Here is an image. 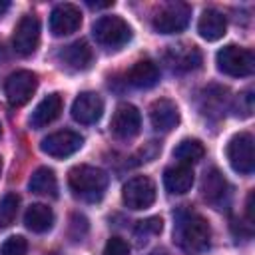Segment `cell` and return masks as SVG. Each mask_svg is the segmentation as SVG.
<instances>
[{
	"instance_id": "cell-1",
	"label": "cell",
	"mask_w": 255,
	"mask_h": 255,
	"mask_svg": "<svg viewBox=\"0 0 255 255\" xmlns=\"http://www.w3.org/2000/svg\"><path fill=\"white\" fill-rule=\"evenodd\" d=\"M173 241L187 255H199L207 251L211 243V229L205 217L191 209H177L173 215Z\"/></svg>"
},
{
	"instance_id": "cell-2",
	"label": "cell",
	"mask_w": 255,
	"mask_h": 255,
	"mask_svg": "<svg viewBox=\"0 0 255 255\" xmlns=\"http://www.w3.org/2000/svg\"><path fill=\"white\" fill-rule=\"evenodd\" d=\"M68 185L76 197L84 201H98L108 187V173L94 165H76L68 173Z\"/></svg>"
},
{
	"instance_id": "cell-3",
	"label": "cell",
	"mask_w": 255,
	"mask_h": 255,
	"mask_svg": "<svg viewBox=\"0 0 255 255\" xmlns=\"http://www.w3.org/2000/svg\"><path fill=\"white\" fill-rule=\"evenodd\" d=\"M217 68L219 72L231 76V78H243V76H251L255 70V56L251 50L229 44L223 46L217 52Z\"/></svg>"
},
{
	"instance_id": "cell-4",
	"label": "cell",
	"mask_w": 255,
	"mask_h": 255,
	"mask_svg": "<svg viewBox=\"0 0 255 255\" xmlns=\"http://www.w3.org/2000/svg\"><path fill=\"white\" fill-rule=\"evenodd\" d=\"M92 34L98 44H102L106 48H120L129 42L131 28L120 16H102L94 22Z\"/></svg>"
},
{
	"instance_id": "cell-5",
	"label": "cell",
	"mask_w": 255,
	"mask_h": 255,
	"mask_svg": "<svg viewBox=\"0 0 255 255\" xmlns=\"http://www.w3.org/2000/svg\"><path fill=\"white\" fill-rule=\"evenodd\" d=\"M191 18V8L185 2H169L159 8L153 16V30L159 34H177L187 28Z\"/></svg>"
},
{
	"instance_id": "cell-6",
	"label": "cell",
	"mask_w": 255,
	"mask_h": 255,
	"mask_svg": "<svg viewBox=\"0 0 255 255\" xmlns=\"http://www.w3.org/2000/svg\"><path fill=\"white\" fill-rule=\"evenodd\" d=\"M227 159L237 173L249 175L255 169V151H253V135L249 131L235 133L227 143Z\"/></svg>"
},
{
	"instance_id": "cell-7",
	"label": "cell",
	"mask_w": 255,
	"mask_h": 255,
	"mask_svg": "<svg viewBox=\"0 0 255 255\" xmlns=\"http://www.w3.org/2000/svg\"><path fill=\"white\" fill-rule=\"evenodd\" d=\"M122 199H124L126 207H129L133 211L147 209L155 201V183L147 175H135L124 185Z\"/></svg>"
},
{
	"instance_id": "cell-8",
	"label": "cell",
	"mask_w": 255,
	"mask_h": 255,
	"mask_svg": "<svg viewBox=\"0 0 255 255\" xmlns=\"http://www.w3.org/2000/svg\"><path fill=\"white\" fill-rule=\"evenodd\" d=\"M36 86H38V76L34 72H30V70H18L4 84L6 100L10 102V106L20 108V106H24V104L30 102V98L36 92Z\"/></svg>"
},
{
	"instance_id": "cell-9",
	"label": "cell",
	"mask_w": 255,
	"mask_h": 255,
	"mask_svg": "<svg viewBox=\"0 0 255 255\" xmlns=\"http://www.w3.org/2000/svg\"><path fill=\"white\" fill-rule=\"evenodd\" d=\"M82 145H84V137L78 131L60 129V131H54V133L46 135L40 143V149L50 157L62 159V157H68V155L76 153Z\"/></svg>"
},
{
	"instance_id": "cell-10",
	"label": "cell",
	"mask_w": 255,
	"mask_h": 255,
	"mask_svg": "<svg viewBox=\"0 0 255 255\" xmlns=\"http://www.w3.org/2000/svg\"><path fill=\"white\" fill-rule=\"evenodd\" d=\"M12 44L20 56H32L36 52V48L40 44V22L36 16L28 14V16L20 18V22L14 28Z\"/></svg>"
},
{
	"instance_id": "cell-11",
	"label": "cell",
	"mask_w": 255,
	"mask_h": 255,
	"mask_svg": "<svg viewBox=\"0 0 255 255\" xmlns=\"http://www.w3.org/2000/svg\"><path fill=\"white\" fill-rule=\"evenodd\" d=\"M110 128H112V133L118 139H131V137H135L139 133V128H141V116H139L137 108L131 106V104L118 106V110L114 112Z\"/></svg>"
},
{
	"instance_id": "cell-12",
	"label": "cell",
	"mask_w": 255,
	"mask_h": 255,
	"mask_svg": "<svg viewBox=\"0 0 255 255\" xmlns=\"http://www.w3.org/2000/svg\"><path fill=\"white\" fill-rule=\"evenodd\" d=\"M82 26V12L74 4H58L50 14V32L54 36L74 34Z\"/></svg>"
},
{
	"instance_id": "cell-13",
	"label": "cell",
	"mask_w": 255,
	"mask_h": 255,
	"mask_svg": "<svg viewBox=\"0 0 255 255\" xmlns=\"http://www.w3.org/2000/svg\"><path fill=\"white\" fill-rule=\"evenodd\" d=\"M201 195L207 203H211L217 209H223V205L229 203L231 197V187L227 183V179L217 171V169H209L203 175L201 181Z\"/></svg>"
},
{
	"instance_id": "cell-14",
	"label": "cell",
	"mask_w": 255,
	"mask_h": 255,
	"mask_svg": "<svg viewBox=\"0 0 255 255\" xmlns=\"http://www.w3.org/2000/svg\"><path fill=\"white\" fill-rule=\"evenodd\" d=\"M104 114V102L96 92H82L72 104V118L84 126L96 124Z\"/></svg>"
},
{
	"instance_id": "cell-15",
	"label": "cell",
	"mask_w": 255,
	"mask_h": 255,
	"mask_svg": "<svg viewBox=\"0 0 255 255\" xmlns=\"http://www.w3.org/2000/svg\"><path fill=\"white\" fill-rule=\"evenodd\" d=\"M149 122L155 131H171L179 124V110L167 98L155 100L149 108Z\"/></svg>"
},
{
	"instance_id": "cell-16",
	"label": "cell",
	"mask_w": 255,
	"mask_h": 255,
	"mask_svg": "<svg viewBox=\"0 0 255 255\" xmlns=\"http://www.w3.org/2000/svg\"><path fill=\"white\" fill-rule=\"evenodd\" d=\"M163 185L169 193H175V195H181V193H187L193 185V169L191 165H183V163H177V165H171L163 171Z\"/></svg>"
},
{
	"instance_id": "cell-17",
	"label": "cell",
	"mask_w": 255,
	"mask_h": 255,
	"mask_svg": "<svg viewBox=\"0 0 255 255\" xmlns=\"http://www.w3.org/2000/svg\"><path fill=\"white\" fill-rule=\"evenodd\" d=\"M169 64L177 72H191L197 70L201 64V52L191 44H179L169 48Z\"/></svg>"
},
{
	"instance_id": "cell-18",
	"label": "cell",
	"mask_w": 255,
	"mask_h": 255,
	"mask_svg": "<svg viewBox=\"0 0 255 255\" xmlns=\"http://www.w3.org/2000/svg\"><path fill=\"white\" fill-rule=\"evenodd\" d=\"M225 30H227V20H225V16H223L219 10H213V8L205 10V12L201 14L199 22H197V32H199V36H201L203 40H207V42H215V40L223 38V36H225Z\"/></svg>"
},
{
	"instance_id": "cell-19",
	"label": "cell",
	"mask_w": 255,
	"mask_h": 255,
	"mask_svg": "<svg viewBox=\"0 0 255 255\" xmlns=\"http://www.w3.org/2000/svg\"><path fill=\"white\" fill-rule=\"evenodd\" d=\"M60 112H62V96H60V94H50V96H46V98L36 106V110L32 112V116H30V126L36 128V129H40V128L52 124V122L60 116Z\"/></svg>"
},
{
	"instance_id": "cell-20",
	"label": "cell",
	"mask_w": 255,
	"mask_h": 255,
	"mask_svg": "<svg viewBox=\"0 0 255 255\" xmlns=\"http://www.w3.org/2000/svg\"><path fill=\"white\" fill-rule=\"evenodd\" d=\"M157 80H159V68L151 60H139L128 72V82L141 90L153 88L157 84Z\"/></svg>"
},
{
	"instance_id": "cell-21",
	"label": "cell",
	"mask_w": 255,
	"mask_h": 255,
	"mask_svg": "<svg viewBox=\"0 0 255 255\" xmlns=\"http://www.w3.org/2000/svg\"><path fill=\"white\" fill-rule=\"evenodd\" d=\"M24 223L34 233H46L54 225V213L44 203H32L24 213Z\"/></svg>"
},
{
	"instance_id": "cell-22",
	"label": "cell",
	"mask_w": 255,
	"mask_h": 255,
	"mask_svg": "<svg viewBox=\"0 0 255 255\" xmlns=\"http://www.w3.org/2000/svg\"><path fill=\"white\" fill-rule=\"evenodd\" d=\"M60 56H62V60H64L72 70H86V68H90V64H92V60H94L92 48H90L88 42H84V40H78V42L66 46Z\"/></svg>"
},
{
	"instance_id": "cell-23",
	"label": "cell",
	"mask_w": 255,
	"mask_h": 255,
	"mask_svg": "<svg viewBox=\"0 0 255 255\" xmlns=\"http://www.w3.org/2000/svg\"><path fill=\"white\" fill-rule=\"evenodd\" d=\"M28 189L36 195H50V197H56V191H58V181H56V175L50 167H38L30 181H28Z\"/></svg>"
},
{
	"instance_id": "cell-24",
	"label": "cell",
	"mask_w": 255,
	"mask_h": 255,
	"mask_svg": "<svg viewBox=\"0 0 255 255\" xmlns=\"http://www.w3.org/2000/svg\"><path fill=\"white\" fill-rule=\"evenodd\" d=\"M203 155H205V147L199 139H181L173 149V157L183 165H191L199 161Z\"/></svg>"
},
{
	"instance_id": "cell-25",
	"label": "cell",
	"mask_w": 255,
	"mask_h": 255,
	"mask_svg": "<svg viewBox=\"0 0 255 255\" xmlns=\"http://www.w3.org/2000/svg\"><path fill=\"white\" fill-rule=\"evenodd\" d=\"M161 227H163L161 217H147V219H141V221H137V225L133 227V239L137 241V245H145L151 237H155V235L161 233Z\"/></svg>"
},
{
	"instance_id": "cell-26",
	"label": "cell",
	"mask_w": 255,
	"mask_h": 255,
	"mask_svg": "<svg viewBox=\"0 0 255 255\" xmlns=\"http://www.w3.org/2000/svg\"><path fill=\"white\" fill-rule=\"evenodd\" d=\"M18 205H20V197L16 193H6L0 199V229L10 227L16 219L18 213Z\"/></svg>"
},
{
	"instance_id": "cell-27",
	"label": "cell",
	"mask_w": 255,
	"mask_h": 255,
	"mask_svg": "<svg viewBox=\"0 0 255 255\" xmlns=\"http://www.w3.org/2000/svg\"><path fill=\"white\" fill-rule=\"evenodd\" d=\"M28 241L22 235H12L0 245V255H26Z\"/></svg>"
},
{
	"instance_id": "cell-28",
	"label": "cell",
	"mask_w": 255,
	"mask_h": 255,
	"mask_svg": "<svg viewBox=\"0 0 255 255\" xmlns=\"http://www.w3.org/2000/svg\"><path fill=\"white\" fill-rule=\"evenodd\" d=\"M203 102H205V106L201 108V110H203V114L221 112V110H223V104H225V90H219V94H217V96H213L211 92H205Z\"/></svg>"
},
{
	"instance_id": "cell-29",
	"label": "cell",
	"mask_w": 255,
	"mask_h": 255,
	"mask_svg": "<svg viewBox=\"0 0 255 255\" xmlns=\"http://www.w3.org/2000/svg\"><path fill=\"white\" fill-rule=\"evenodd\" d=\"M233 110H235V114L241 116V118H247V116L253 114V96H251V90L241 92V94L237 96Z\"/></svg>"
},
{
	"instance_id": "cell-30",
	"label": "cell",
	"mask_w": 255,
	"mask_h": 255,
	"mask_svg": "<svg viewBox=\"0 0 255 255\" xmlns=\"http://www.w3.org/2000/svg\"><path fill=\"white\" fill-rule=\"evenodd\" d=\"M104 255H129V245L122 237H110L104 247Z\"/></svg>"
},
{
	"instance_id": "cell-31",
	"label": "cell",
	"mask_w": 255,
	"mask_h": 255,
	"mask_svg": "<svg viewBox=\"0 0 255 255\" xmlns=\"http://www.w3.org/2000/svg\"><path fill=\"white\" fill-rule=\"evenodd\" d=\"M88 231V221L84 215H72V225H70V237L74 241H80Z\"/></svg>"
},
{
	"instance_id": "cell-32",
	"label": "cell",
	"mask_w": 255,
	"mask_h": 255,
	"mask_svg": "<svg viewBox=\"0 0 255 255\" xmlns=\"http://www.w3.org/2000/svg\"><path fill=\"white\" fill-rule=\"evenodd\" d=\"M114 2H92V0H88V6L90 8H108V6H112Z\"/></svg>"
},
{
	"instance_id": "cell-33",
	"label": "cell",
	"mask_w": 255,
	"mask_h": 255,
	"mask_svg": "<svg viewBox=\"0 0 255 255\" xmlns=\"http://www.w3.org/2000/svg\"><path fill=\"white\" fill-rule=\"evenodd\" d=\"M149 255H167L165 251H153V253H149Z\"/></svg>"
},
{
	"instance_id": "cell-34",
	"label": "cell",
	"mask_w": 255,
	"mask_h": 255,
	"mask_svg": "<svg viewBox=\"0 0 255 255\" xmlns=\"http://www.w3.org/2000/svg\"><path fill=\"white\" fill-rule=\"evenodd\" d=\"M0 173H2V159H0Z\"/></svg>"
},
{
	"instance_id": "cell-35",
	"label": "cell",
	"mask_w": 255,
	"mask_h": 255,
	"mask_svg": "<svg viewBox=\"0 0 255 255\" xmlns=\"http://www.w3.org/2000/svg\"><path fill=\"white\" fill-rule=\"evenodd\" d=\"M0 135H2V126H0Z\"/></svg>"
},
{
	"instance_id": "cell-36",
	"label": "cell",
	"mask_w": 255,
	"mask_h": 255,
	"mask_svg": "<svg viewBox=\"0 0 255 255\" xmlns=\"http://www.w3.org/2000/svg\"><path fill=\"white\" fill-rule=\"evenodd\" d=\"M50 255H54V253H50Z\"/></svg>"
}]
</instances>
